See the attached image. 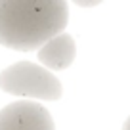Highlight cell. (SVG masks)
<instances>
[{
	"label": "cell",
	"mask_w": 130,
	"mask_h": 130,
	"mask_svg": "<svg viewBox=\"0 0 130 130\" xmlns=\"http://www.w3.org/2000/svg\"><path fill=\"white\" fill-rule=\"evenodd\" d=\"M67 19L65 0H0V44L31 52L59 35Z\"/></svg>",
	"instance_id": "cell-1"
},
{
	"label": "cell",
	"mask_w": 130,
	"mask_h": 130,
	"mask_svg": "<svg viewBox=\"0 0 130 130\" xmlns=\"http://www.w3.org/2000/svg\"><path fill=\"white\" fill-rule=\"evenodd\" d=\"M75 56H77V46H75V38L69 32H59L52 37L38 50V61L54 71L67 69L75 61Z\"/></svg>",
	"instance_id": "cell-4"
},
{
	"label": "cell",
	"mask_w": 130,
	"mask_h": 130,
	"mask_svg": "<svg viewBox=\"0 0 130 130\" xmlns=\"http://www.w3.org/2000/svg\"><path fill=\"white\" fill-rule=\"evenodd\" d=\"M122 130H130V117L124 121V124H122Z\"/></svg>",
	"instance_id": "cell-5"
},
{
	"label": "cell",
	"mask_w": 130,
	"mask_h": 130,
	"mask_svg": "<svg viewBox=\"0 0 130 130\" xmlns=\"http://www.w3.org/2000/svg\"><path fill=\"white\" fill-rule=\"evenodd\" d=\"M0 88L8 94L56 102L63 94L61 82L44 67L31 61H19L0 73Z\"/></svg>",
	"instance_id": "cell-2"
},
{
	"label": "cell",
	"mask_w": 130,
	"mask_h": 130,
	"mask_svg": "<svg viewBox=\"0 0 130 130\" xmlns=\"http://www.w3.org/2000/svg\"><path fill=\"white\" fill-rule=\"evenodd\" d=\"M0 130H56L48 109L35 102H13L0 109Z\"/></svg>",
	"instance_id": "cell-3"
}]
</instances>
